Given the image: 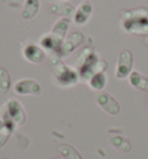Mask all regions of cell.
I'll return each mask as SVG.
<instances>
[{
  "mask_svg": "<svg viewBox=\"0 0 148 159\" xmlns=\"http://www.w3.org/2000/svg\"><path fill=\"white\" fill-rule=\"evenodd\" d=\"M49 67L54 75L57 83L63 87H70L78 83L79 73L72 67L67 66L65 63L56 55L49 58Z\"/></svg>",
  "mask_w": 148,
  "mask_h": 159,
  "instance_id": "obj_1",
  "label": "cell"
},
{
  "mask_svg": "<svg viewBox=\"0 0 148 159\" xmlns=\"http://www.w3.org/2000/svg\"><path fill=\"white\" fill-rule=\"evenodd\" d=\"M108 67V64L105 61L100 59L98 55L93 50L92 52L88 55L86 59L83 61L81 66L78 69L79 78H81L85 81H89L93 75L97 72H105Z\"/></svg>",
  "mask_w": 148,
  "mask_h": 159,
  "instance_id": "obj_2",
  "label": "cell"
},
{
  "mask_svg": "<svg viewBox=\"0 0 148 159\" xmlns=\"http://www.w3.org/2000/svg\"><path fill=\"white\" fill-rule=\"evenodd\" d=\"M0 119L2 121L13 122L16 125H23L27 121L24 107L18 99H9L6 101L0 111Z\"/></svg>",
  "mask_w": 148,
  "mask_h": 159,
  "instance_id": "obj_3",
  "label": "cell"
},
{
  "mask_svg": "<svg viewBox=\"0 0 148 159\" xmlns=\"http://www.w3.org/2000/svg\"><path fill=\"white\" fill-rule=\"evenodd\" d=\"M133 66V55L130 50H123L119 53L117 59V66H116V78L124 79L130 75Z\"/></svg>",
  "mask_w": 148,
  "mask_h": 159,
  "instance_id": "obj_4",
  "label": "cell"
},
{
  "mask_svg": "<svg viewBox=\"0 0 148 159\" xmlns=\"http://www.w3.org/2000/svg\"><path fill=\"white\" fill-rule=\"evenodd\" d=\"M123 29L133 35L148 36V16L123 20Z\"/></svg>",
  "mask_w": 148,
  "mask_h": 159,
  "instance_id": "obj_5",
  "label": "cell"
},
{
  "mask_svg": "<svg viewBox=\"0 0 148 159\" xmlns=\"http://www.w3.org/2000/svg\"><path fill=\"white\" fill-rule=\"evenodd\" d=\"M96 102H97V105L103 111H107L110 115H117L120 111V105H119V102L108 92L101 91V92L97 93L96 94Z\"/></svg>",
  "mask_w": 148,
  "mask_h": 159,
  "instance_id": "obj_6",
  "label": "cell"
},
{
  "mask_svg": "<svg viewBox=\"0 0 148 159\" xmlns=\"http://www.w3.org/2000/svg\"><path fill=\"white\" fill-rule=\"evenodd\" d=\"M14 92L19 95H39L41 85L34 79H21L14 84Z\"/></svg>",
  "mask_w": 148,
  "mask_h": 159,
  "instance_id": "obj_7",
  "label": "cell"
},
{
  "mask_svg": "<svg viewBox=\"0 0 148 159\" xmlns=\"http://www.w3.org/2000/svg\"><path fill=\"white\" fill-rule=\"evenodd\" d=\"M83 41V34L80 31H73L72 34L67 36V39L64 40L63 42V47H61V51L59 57H68L71 53L73 52L75 49L78 48L80 43Z\"/></svg>",
  "mask_w": 148,
  "mask_h": 159,
  "instance_id": "obj_8",
  "label": "cell"
},
{
  "mask_svg": "<svg viewBox=\"0 0 148 159\" xmlns=\"http://www.w3.org/2000/svg\"><path fill=\"white\" fill-rule=\"evenodd\" d=\"M23 57L26 58L28 62L34 63V64H39V63L44 62L45 59V52L44 50L39 45L34 44V43H29L23 48Z\"/></svg>",
  "mask_w": 148,
  "mask_h": 159,
  "instance_id": "obj_9",
  "label": "cell"
},
{
  "mask_svg": "<svg viewBox=\"0 0 148 159\" xmlns=\"http://www.w3.org/2000/svg\"><path fill=\"white\" fill-rule=\"evenodd\" d=\"M63 42H64V41L59 40L57 36L52 35L51 33H49V34H45L44 36L41 37L39 44H41V48L42 49L52 51L56 56L59 57L60 51H61V47H63Z\"/></svg>",
  "mask_w": 148,
  "mask_h": 159,
  "instance_id": "obj_10",
  "label": "cell"
},
{
  "mask_svg": "<svg viewBox=\"0 0 148 159\" xmlns=\"http://www.w3.org/2000/svg\"><path fill=\"white\" fill-rule=\"evenodd\" d=\"M93 13V4L90 0H83L74 13V22L81 26L87 22Z\"/></svg>",
  "mask_w": 148,
  "mask_h": 159,
  "instance_id": "obj_11",
  "label": "cell"
},
{
  "mask_svg": "<svg viewBox=\"0 0 148 159\" xmlns=\"http://www.w3.org/2000/svg\"><path fill=\"white\" fill-rule=\"evenodd\" d=\"M108 142L112 148H115L117 151H122V152H128L132 149V144L131 142L125 138V137L120 136V135H110L108 137Z\"/></svg>",
  "mask_w": 148,
  "mask_h": 159,
  "instance_id": "obj_12",
  "label": "cell"
},
{
  "mask_svg": "<svg viewBox=\"0 0 148 159\" xmlns=\"http://www.w3.org/2000/svg\"><path fill=\"white\" fill-rule=\"evenodd\" d=\"M71 25V19L70 18H60L57 20L56 23L53 25L52 29H51V34L57 36L59 40L64 41L65 40V35L67 34V30L70 28Z\"/></svg>",
  "mask_w": 148,
  "mask_h": 159,
  "instance_id": "obj_13",
  "label": "cell"
},
{
  "mask_svg": "<svg viewBox=\"0 0 148 159\" xmlns=\"http://www.w3.org/2000/svg\"><path fill=\"white\" fill-rule=\"evenodd\" d=\"M39 6H41L39 0H26L22 9V18L24 20H30L35 18L39 11Z\"/></svg>",
  "mask_w": 148,
  "mask_h": 159,
  "instance_id": "obj_14",
  "label": "cell"
},
{
  "mask_svg": "<svg viewBox=\"0 0 148 159\" xmlns=\"http://www.w3.org/2000/svg\"><path fill=\"white\" fill-rule=\"evenodd\" d=\"M130 84L137 89L140 91H148V78L142 75L138 71H132L128 75Z\"/></svg>",
  "mask_w": 148,
  "mask_h": 159,
  "instance_id": "obj_15",
  "label": "cell"
},
{
  "mask_svg": "<svg viewBox=\"0 0 148 159\" xmlns=\"http://www.w3.org/2000/svg\"><path fill=\"white\" fill-rule=\"evenodd\" d=\"M51 12L56 14H59L63 18H71L74 16L75 9L72 5L66 4V2H61V4H56L51 6Z\"/></svg>",
  "mask_w": 148,
  "mask_h": 159,
  "instance_id": "obj_16",
  "label": "cell"
},
{
  "mask_svg": "<svg viewBox=\"0 0 148 159\" xmlns=\"http://www.w3.org/2000/svg\"><path fill=\"white\" fill-rule=\"evenodd\" d=\"M88 84H89L92 89H95V91L101 92L105 87V85H107V75H105V72H97V73H95L90 78V80L88 81Z\"/></svg>",
  "mask_w": 148,
  "mask_h": 159,
  "instance_id": "obj_17",
  "label": "cell"
},
{
  "mask_svg": "<svg viewBox=\"0 0 148 159\" xmlns=\"http://www.w3.org/2000/svg\"><path fill=\"white\" fill-rule=\"evenodd\" d=\"M58 149H59V152L64 159H82L81 155L78 151L68 144H60L58 146Z\"/></svg>",
  "mask_w": 148,
  "mask_h": 159,
  "instance_id": "obj_18",
  "label": "cell"
},
{
  "mask_svg": "<svg viewBox=\"0 0 148 159\" xmlns=\"http://www.w3.org/2000/svg\"><path fill=\"white\" fill-rule=\"evenodd\" d=\"M122 16H123V20L148 16V9L145 8V7H140V8L130 9V11H124L122 13Z\"/></svg>",
  "mask_w": 148,
  "mask_h": 159,
  "instance_id": "obj_19",
  "label": "cell"
},
{
  "mask_svg": "<svg viewBox=\"0 0 148 159\" xmlns=\"http://www.w3.org/2000/svg\"><path fill=\"white\" fill-rule=\"evenodd\" d=\"M11 87V75L5 67L0 66V89L6 93Z\"/></svg>",
  "mask_w": 148,
  "mask_h": 159,
  "instance_id": "obj_20",
  "label": "cell"
},
{
  "mask_svg": "<svg viewBox=\"0 0 148 159\" xmlns=\"http://www.w3.org/2000/svg\"><path fill=\"white\" fill-rule=\"evenodd\" d=\"M94 49L90 48V47H86V48H83L80 52H78V55H76V57H75V59H74V64H75V66L80 67L81 66V64L83 63V61L86 59V57H87L89 53L92 52Z\"/></svg>",
  "mask_w": 148,
  "mask_h": 159,
  "instance_id": "obj_21",
  "label": "cell"
},
{
  "mask_svg": "<svg viewBox=\"0 0 148 159\" xmlns=\"http://www.w3.org/2000/svg\"><path fill=\"white\" fill-rule=\"evenodd\" d=\"M12 134L7 133L6 130H2V131H0V148H2V146L7 143V141L9 139V137H11Z\"/></svg>",
  "mask_w": 148,
  "mask_h": 159,
  "instance_id": "obj_22",
  "label": "cell"
},
{
  "mask_svg": "<svg viewBox=\"0 0 148 159\" xmlns=\"http://www.w3.org/2000/svg\"><path fill=\"white\" fill-rule=\"evenodd\" d=\"M5 130V125H4V122H2V120L0 119V131H2Z\"/></svg>",
  "mask_w": 148,
  "mask_h": 159,
  "instance_id": "obj_23",
  "label": "cell"
},
{
  "mask_svg": "<svg viewBox=\"0 0 148 159\" xmlns=\"http://www.w3.org/2000/svg\"><path fill=\"white\" fill-rule=\"evenodd\" d=\"M144 43L148 47V36H145V39H144Z\"/></svg>",
  "mask_w": 148,
  "mask_h": 159,
  "instance_id": "obj_24",
  "label": "cell"
},
{
  "mask_svg": "<svg viewBox=\"0 0 148 159\" xmlns=\"http://www.w3.org/2000/svg\"><path fill=\"white\" fill-rule=\"evenodd\" d=\"M53 159H64L63 157H56V158H53Z\"/></svg>",
  "mask_w": 148,
  "mask_h": 159,
  "instance_id": "obj_25",
  "label": "cell"
},
{
  "mask_svg": "<svg viewBox=\"0 0 148 159\" xmlns=\"http://www.w3.org/2000/svg\"><path fill=\"white\" fill-rule=\"evenodd\" d=\"M147 108H148V95H147Z\"/></svg>",
  "mask_w": 148,
  "mask_h": 159,
  "instance_id": "obj_26",
  "label": "cell"
}]
</instances>
